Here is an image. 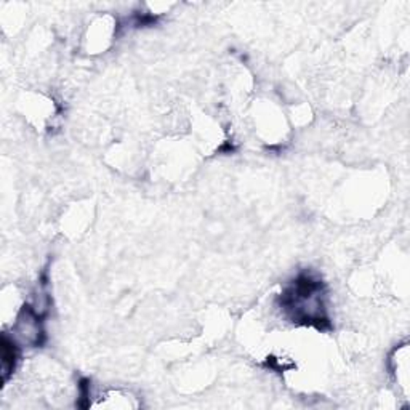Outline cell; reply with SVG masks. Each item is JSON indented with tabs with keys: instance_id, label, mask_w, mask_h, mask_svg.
<instances>
[{
	"instance_id": "cell-2",
	"label": "cell",
	"mask_w": 410,
	"mask_h": 410,
	"mask_svg": "<svg viewBox=\"0 0 410 410\" xmlns=\"http://www.w3.org/2000/svg\"><path fill=\"white\" fill-rule=\"evenodd\" d=\"M16 364V346L15 343H8V338H3V352H2V372L3 380L8 378V374L13 372Z\"/></svg>"
},
{
	"instance_id": "cell-1",
	"label": "cell",
	"mask_w": 410,
	"mask_h": 410,
	"mask_svg": "<svg viewBox=\"0 0 410 410\" xmlns=\"http://www.w3.org/2000/svg\"><path fill=\"white\" fill-rule=\"evenodd\" d=\"M389 370L391 375L400 389V393L404 396H409V345L404 343V345H399L393 351V354L389 357Z\"/></svg>"
}]
</instances>
